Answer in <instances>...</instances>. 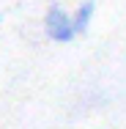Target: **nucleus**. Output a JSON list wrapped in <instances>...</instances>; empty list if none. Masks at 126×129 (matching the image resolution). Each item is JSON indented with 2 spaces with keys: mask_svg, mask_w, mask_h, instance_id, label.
<instances>
[{
  "mask_svg": "<svg viewBox=\"0 0 126 129\" xmlns=\"http://www.w3.org/2000/svg\"><path fill=\"white\" fill-rule=\"evenodd\" d=\"M93 14H96V0H82V3L74 8V14H71V22H74V33H77V36L88 33Z\"/></svg>",
  "mask_w": 126,
  "mask_h": 129,
  "instance_id": "nucleus-2",
  "label": "nucleus"
},
{
  "mask_svg": "<svg viewBox=\"0 0 126 129\" xmlns=\"http://www.w3.org/2000/svg\"><path fill=\"white\" fill-rule=\"evenodd\" d=\"M44 33L47 39H52L55 44H71L77 39L74 33V22H71V14L66 8H60L58 3H52L44 14Z\"/></svg>",
  "mask_w": 126,
  "mask_h": 129,
  "instance_id": "nucleus-1",
  "label": "nucleus"
}]
</instances>
